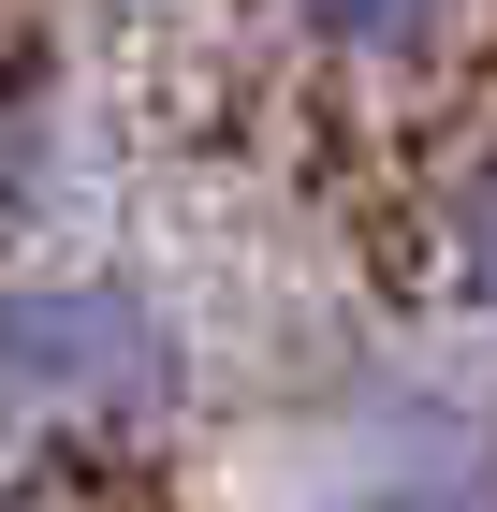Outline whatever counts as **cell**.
Returning a JSON list of instances; mask_svg holds the SVG:
<instances>
[{
	"label": "cell",
	"instance_id": "2",
	"mask_svg": "<svg viewBox=\"0 0 497 512\" xmlns=\"http://www.w3.org/2000/svg\"><path fill=\"white\" fill-rule=\"evenodd\" d=\"M307 15H322V30H351V44H395V30H424L439 0H307Z\"/></svg>",
	"mask_w": 497,
	"mask_h": 512
},
{
	"label": "cell",
	"instance_id": "1",
	"mask_svg": "<svg viewBox=\"0 0 497 512\" xmlns=\"http://www.w3.org/2000/svg\"><path fill=\"white\" fill-rule=\"evenodd\" d=\"M0 366L44 381V395H132L161 366V337L117 308V293H15V308H0Z\"/></svg>",
	"mask_w": 497,
	"mask_h": 512
},
{
	"label": "cell",
	"instance_id": "3",
	"mask_svg": "<svg viewBox=\"0 0 497 512\" xmlns=\"http://www.w3.org/2000/svg\"><path fill=\"white\" fill-rule=\"evenodd\" d=\"M454 249H468V293H497V176L454 205Z\"/></svg>",
	"mask_w": 497,
	"mask_h": 512
}]
</instances>
